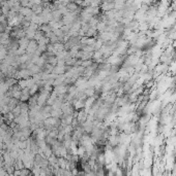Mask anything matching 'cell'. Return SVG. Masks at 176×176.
<instances>
[{"label":"cell","mask_w":176,"mask_h":176,"mask_svg":"<svg viewBox=\"0 0 176 176\" xmlns=\"http://www.w3.org/2000/svg\"><path fill=\"white\" fill-rule=\"evenodd\" d=\"M90 176H96V175H90Z\"/></svg>","instance_id":"obj_1"}]
</instances>
